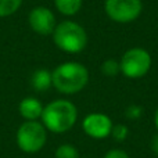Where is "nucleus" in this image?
Wrapping results in <instances>:
<instances>
[{"instance_id":"nucleus-1","label":"nucleus","mask_w":158,"mask_h":158,"mask_svg":"<svg viewBox=\"0 0 158 158\" xmlns=\"http://www.w3.org/2000/svg\"><path fill=\"white\" fill-rule=\"evenodd\" d=\"M53 86L64 94H75L81 92L89 82L86 67L79 63H64L52 74Z\"/></svg>"},{"instance_id":"nucleus-2","label":"nucleus","mask_w":158,"mask_h":158,"mask_svg":"<svg viewBox=\"0 0 158 158\" xmlns=\"http://www.w3.org/2000/svg\"><path fill=\"white\" fill-rule=\"evenodd\" d=\"M78 118L77 107L68 100H56L47 104L42 112L44 128L54 133L67 132L75 125Z\"/></svg>"},{"instance_id":"nucleus-3","label":"nucleus","mask_w":158,"mask_h":158,"mask_svg":"<svg viewBox=\"0 0 158 158\" xmlns=\"http://www.w3.org/2000/svg\"><path fill=\"white\" fill-rule=\"evenodd\" d=\"M56 46L67 53H79L86 47V31L74 21H64L56 27L53 32Z\"/></svg>"},{"instance_id":"nucleus-4","label":"nucleus","mask_w":158,"mask_h":158,"mask_svg":"<svg viewBox=\"0 0 158 158\" xmlns=\"http://www.w3.org/2000/svg\"><path fill=\"white\" fill-rule=\"evenodd\" d=\"M46 128L36 121H27L17 131V144L25 153H36L46 144Z\"/></svg>"},{"instance_id":"nucleus-5","label":"nucleus","mask_w":158,"mask_h":158,"mask_svg":"<svg viewBox=\"0 0 158 158\" xmlns=\"http://www.w3.org/2000/svg\"><path fill=\"white\" fill-rule=\"evenodd\" d=\"M121 72L126 78L139 79L144 77L151 68V56L142 47L129 49L121 58Z\"/></svg>"},{"instance_id":"nucleus-6","label":"nucleus","mask_w":158,"mask_h":158,"mask_svg":"<svg viewBox=\"0 0 158 158\" xmlns=\"http://www.w3.org/2000/svg\"><path fill=\"white\" fill-rule=\"evenodd\" d=\"M142 0H106V13L112 21L126 24L142 14Z\"/></svg>"},{"instance_id":"nucleus-7","label":"nucleus","mask_w":158,"mask_h":158,"mask_svg":"<svg viewBox=\"0 0 158 158\" xmlns=\"http://www.w3.org/2000/svg\"><path fill=\"white\" fill-rule=\"evenodd\" d=\"M82 126L87 136L93 137V139H106L111 135L114 125L107 115L94 112V114H89L85 118Z\"/></svg>"},{"instance_id":"nucleus-8","label":"nucleus","mask_w":158,"mask_h":158,"mask_svg":"<svg viewBox=\"0 0 158 158\" xmlns=\"http://www.w3.org/2000/svg\"><path fill=\"white\" fill-rule=\"evenodd\" d=\"M29 25L39 35H52L56 29V17L47 7H36L29 13L28 17Z\"/></svg>"},{"instance_id":"nucleus-9","label":"nucleus","mask_w":158,"mask_h":158,"mask_svg":"<svg viewBox=\"0 0 158 158\" xmlns=\"http://www.w3.org/2000/svg\"><path fill=\"white\" fill-rule=\"evenodd\" d=\"M43 106L35 97H27L19 103V114L28 121H36L42 117Z\"/></svg>"},{"instance_id":"nucleus-10","label":"nucleus","mask_w":158,"mask_h":158,"mask_svg":"<svg viewBox=\"0 0 158 158\" xmlns=\"http://www.w3.org/2000/svg\"><path fill=\"white\" fill-rule=\"evenodd\" d=\"M32 86L35 87L38 92H44L53 85L52 74L47 69H38L35 74L32 75Z\"/></svg>"},{"instance_id":"nucleus-11","label":"nucleus","mask_w":158,"mask_h":158,"mask_svg":"<svg viewBox=\"0 0 158 158\" xmlns=\"http://www.w3.org/2000/svg\"><path fill=\"white\" fill-rule=\"evenodd\" d=\"M56 7L64 15H75L82 7V0H54Z\"/></svg>"},{"instance_id":"nucleus-12","label":"nucleus","mask_w":158,"mask_h":158,"mask_svg":"<svg viewBox=\"0 0 158 158\" xmlns=\"http://www.w3.org/2000/svg\"><path fill=\"white\" fill-rule=\"evenodd\" d=\"M22 4V0H0V17L14 14Z\"/></svg>"},{"instance_id":"nucleus-13","label":"nucleus","mask_w":158,"mask_h":158,"mask_svg":"<svg viewBox=\"0 0 158 158\" xmlns=\"http://www.w3.org/2000/svg\"><path fill=\"white\" fill-rule=\"evenodd\" d=\"M56 158H79V153L72 144H61L56 150Z\"/></svg>"},{"instance_id":"nucleus-14","label":"nucleus","mask_w":158,"mask_h":158,"mask_svg":"<svg viewBox=\"0 0 158 158\" xmlns=\"http://www.w3.org/2000/svg\"><path fill=\"white\" fill-rule=\"evenodd\" d=\"M101 72L107 77H115L118 72H121L119 63H117L115 60H107L101 65Z\"/></svg>"},{"instance_id":"nucleus-15","label":"nucleus","mask_w":158,"mask_h":158,"mask_svg":"<svg viewBox=\"0 0 158 158\" xmlns=\"http://www.w3.org/2000/svg\"><path fill=\"white\" fill-rule=\"evenodd\" d=\"M128 128H126L125 125H122V123H119V125H115L112 126V131H111V135L112 137H114L115 140H118V142H122V140H125L126 137H128Z\"/></svg>"},{"instance_id":"nucleus-16","label":"nucleus","mask_w":158,"mask_h":158,"mask_svg":"<svg viewBox=\"0 0 158 158\" xmlns=\"http://www.w3.org/2000/svg\"><path fill=\"white\" fill-rule=\"evenodd\" d=\"M104 158H129V156L125 153L123 150H118V148H114V150H110L108 153L104 156Z\"/></svg>"},{"instance_id":"nucleus-17","label":"nucleus","mask_w":158,"mask_h":158,"mask_svg":"<svg viewBox=\"0 0 158 158\" xmlns=\"http://www.w3.org/2000/svg\"><path fill=\"white\" fill-rule=\"evenodd\" d=\"M142 115V108L140 107H136V106H132L126 110V117L128 118H132V119H136Z\"/></svg>"},{"instance_id":"nucleus-18","label":"nucleus","mask_w":158,"mask_h":158,"mask_svg":"<svg viewBox=\"0 0 158 158\" xmlns=\"http://www.w3.org/2000/svg\"><path fill=\"white\" fill-rule=\"evenodd\" d=\"M151 148H153V151L158 156V133L153 137V140H151Z\"/></svg>"},{"instance_id":"nucleus-19","label":"nucleus","mask_w":158,"mask_h":158,"mask_svg":"<svg viewBox=\"0 0 158 158\" xmlns=\"http://www.w3.org/2000/svg\"><path fill=\"white\" fill-rule=\"evenodd\" d=\"M154 122H156V128H157V131H158V108H157V111H156V117H154Z\"/></svg>"}]
</instances>
